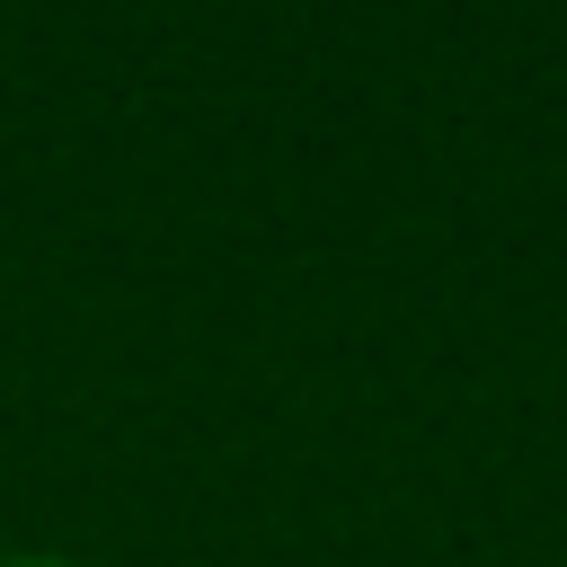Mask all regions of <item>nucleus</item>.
<instances>
[{
    "label": "nucleus",
    "mask_w": 567,
    "mask_h": 567,
    "mask_svg": "<svg viewBox=\"0 0 567 567\" xmlns=\"http://www.w3.org/2000/svg\"><path fill=\"white\" fill-rule=\"evenodd\" d=\"M0 567H80V558H53V549H9Z\"/></svg>",
    "instance_id": "1"
}]
</instances>
